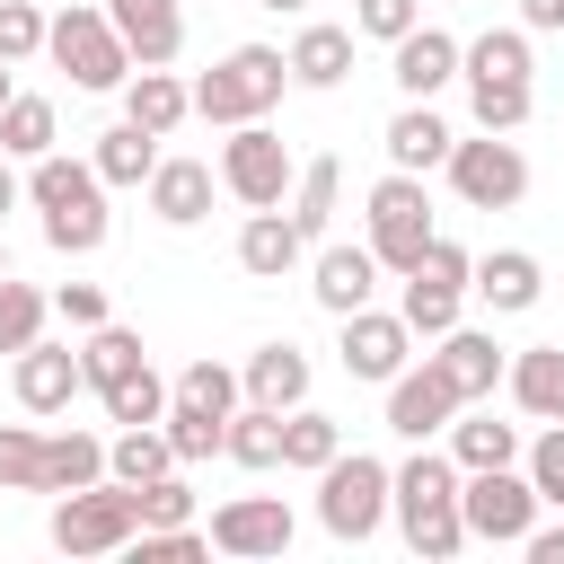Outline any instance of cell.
I'll return each instance as SVG.
<instances>
[{
  "instance_id": "21",
  "label": "cell",
  "mask_w": 564,
  "mask_h": 564,
  "mask_svg": "<svg viewBox=\"0 0 564 564\" xmlns=\"http://www.w3.org/2000/svg\"><path fill=\"white\" fill-rule=\"evenodd\" d=\"M502 388L529 423H564V344H520L502 361Z\"/></svg>"
},
{
  "instance_id": "40",
  "label": "cell",
  "mask_w": 564,
  "mask_h": 564,
  "mask_svg": "<svg viewBox=\"0 0 564 564\" xmlns=\"http://www.w3.org/2000/svg\"><path fill=\"white\" fill-rule=\"evenodd\" d=\"M44 317H53V300H44L35 282H18V273H0V352H9V361L44 335Z\"/></svg>"
},
{
  "instance_id": "17",
  "label": "cell",
  "mask_w": 564,
  "mask_h": 564,
  "mask_svg": "<svg viewBox=\"0 0 564 564\" xmlns=\"http://www.w3.org/2000/svg\"><path fill=\"white\" fill-rule=\"evenodd\" d=\"M467 291H476L494 317H520V308H538V300H546V264H538L529 247H494V256H476V264H467Z\"/></svg>"
},
{
  "instance_id": "36",
  "label": "cell",
  "mask_w": 564,
  "mask_h": 564,
  "mask_svg": "<svg viewBox=\"0 0 564 564\" xmlns=\"http://www.w3.org/2000/svg\"><path fill=\"white\" fill-rule=\"evenodd\" d=\"M344 449V432H335V414H317V405H291L282 414V467H300V476H317L326 458Z\"/></svg>"
},
{
  "instance_id": "35",
  "label": "cell",
  "mask_w": 564,
  "mask_h": 564,
  "mask_svg": "<svg viewBox=\"0 0 564 564\" xmlns=\"http://www.w3.org/2000/svg\"><path fill=\"white\" fill-rule=\"evenodd\" d=\"M53 132H62L53 97H26V88H9V106H0V159H44V150H53Z\"/></svg>"
},
{
  "instance_id": "15",
  "label": "cell",
  "mask_w": 564,
  "mask_h": 564,
  "mask_svg": "<svg viewBox=\"0 0 564 564\" xmlns=\"http://www.w3.org/2000/svg\"><path fill=\"white\" fill-rule=\"evenodd\" d=\"M97 9L115 18L132 70H167V62L185 53V9H176V0H97Z\"/></svg>"
},
{
  "instance_id": "4",
  "label": "cell",
  "mask_w": 564,
  "mask_h": 564,
  "mask_svg": "<svg viewBox=\"0 0 564 564\" xmlns=\"http://www.w3.org/2000/svg\"><path fill=\"white\" fill-rule=\"evenodd\" d=\"M361 247L379 256V273H405L441 229H432V194H423V176H405V167H388L379 185H370V203H361Z\"/></svg>"
},
{
  "instance_id": "39",
  "label": "cell",
  "mask_w": 564,
  "mask_h": 564,
  "mask_svg": "<svg viewBox=\"0 0 564 564\" xmlns=\"http://www.w3.org/2000/svg\"><path fill=\"white\" fill-rule=\"evenodd\" d=\"M97 405H106V423H159V414H167V379L141 361V370L106 379V388H97Z\"/></svg>"
},
{
  "instance_id": "14",
  "label": "cell",
  "mask_w": 564,
  "mask_h": 564,
  "mask_svg": "<svg viewBox=\"0 0 564 564\" xmlns=\"http://www.w3.org/2000/svg\"><path fill=\"white\" fill-rule=\"evenodd\" d=\"M203 538H212L220 555H282V546H291V502H282V494H238V502L212 511Z\"/></svg>"
},
{
  "instance_id": "44",
  "label": "cell",
  "mask_w": 564,
  "mask_h": 564,
  "mask_svg": "<svg viewBox=\"0 0 564 564\" xmlns=\"http://www.w3.org/2000/svg\"><path fill=\"white\" fill-rule=\"evenodd\" d=\"M159 432H167V449H176V467H194V458H212V449H220V414H203V405H176V397H167V414H159Z\"/></svg>"
},
{
  "instance_id": "16",
  "label": "cell",
  "mask_w": 564,
  "mask_h": 564,
  "mask_svg": "<svg viewBox=\"0 0 564 564\" xmlns=\"http://www.w3.org/2000/svg\"><path fill=\"white\" fill-rule=\"evenodd\" d=\"M388 79H397L405 97H441V88L458 79V35H449V26H423V18H414V26H405V35L388 44Z\"/></svg>"
},
{
  "instance_id": "47",
  "label": "cell",
  "mask_w": 564,
  "mask_h": 564,
  "mask_svg": "<svg viewBox=\"0 0 564 564\" xmlns=\"http://www.w3.org/2000/svg\"><path fill=\"white\" fill-rule=\"evenodd\" d=\"M53 317H62L70 335H88V326H106L115 308H106V291H97V282H62V291H53Z\"/></svg>"
},
{
  "instance_id": "38",
  "label": "cell",
  "mask_w": 564,
  "mask_h": 564,
  "mask_svg": "<svg viewBox=\"0 0 564 564\" xmlns=\"http://www.w3.org/2000/svg\"><path fill=\"white\" fill-rule=\"evenodd\" d=\"M141 361H150V352H141V335H132V326H115V317L79 335V370H88V388H106V379H123V370H141Z\"/></svg>"
},
{
  "instance_id": "53",
  "label": "cell",
  "mask_w": 564,
  "mask_h": 564,
  "mask_svg": "<svg viewBox=\"0 0 564 564\" xmlns=\"http://www.w3.org/2000/svg\"><path fill=\"white\" fill-rule=\"evenodd\" d=\"M0 106H9V62H0Z\"/></svg>"
},
{
  "instance_id": "43",
  "label": "cell",
  "mask_w": 564,
  "mask_h": 564,
  "mask_svg": "<svg viewBox=\"0 0 564 564\" xmlns=\"http://www.w3.org/2000/svg\"><path fill=\"white\" fill-rule=\"evenodd\" d=\"M520 476L538 485L546 511H564V423H538V441H520Z\"/></svg>"
},
{
  "instance_id": "5",
  "label": "cell",
  "mask_w": 564,
  "mask_h": 564,
  "mask_svg": "<svg viewBox=\"0 0 564 564\" xmlns=\"http://www.w3.org/2000/svg\"><path fill=\"white\" fill-rule=\"evenodd\" d=\"M317 520H326V538H344V546L379 538V520H388V458L335 449V458L317 467Z\"/></svg>"
},
{
  "instance_id": "23",
  "label": "cell",
  "mask_w": 564,
  "mask_h": 564,
  "mask_svg": "<svg viewBox=\"0 0 564 564\" xmlns=\"http://www.w3.org/2000/svg\"><path fill=\"white\" fill-rule=\"evenodd\" d=\"M212 185H220V167H212V159H159L141 194H150V212H159L167 229H194V220L212 212Z\"/></svg>"
},
{
  "instance_id": "12",
  "label": "cell",
  "mask_w": 564,
  "mask_h": 564,
  "mask_svg": "<svg viewBox=\"0 0 564 564\" xmlns=\"http://www.w3.org/2000/svg\"><path fill=\"white\" fill-rule=\"evenodd\" d=\"M344 326V379H370V388H388L405 361H414V326L397 317V308H352V317H335Z\"/></svg>"
},
{
  "instance_id": "19",
  "label": "cell",
  "mask_w": 564,
  "mask_h": 564,
  "mask_svg": "<svg viewBox=\"0 0 564 564\" xmlns=\"http://www.w3.org/2000/svg\"><path fill=\"white\" fill-rule=\"evenodd\" d=\"M432 361L449 370V388H458V405H485L494 388H502V344L485 335V326H449V335H432Z\"/></svg>"
},
{
  "instance_id": "22",
  "label": "cell",
  "mask_w": 564,
  "mask_h": 564,
  "mask_svg": "<svg viewBox=\"0 0 564 564\" xmlns=\"http://www.w3.org/2000/svg\"><path fill=\"white\" fill-rule=\"evenodd\" d=\"M379 141H388V167H405V176H432V167L449 159V141H458V132L432 115V97H405V106L388 115V132H379Z\"/></svg>"
},
{
  "instance_id": "46",
  "label": "cell",
  "mask_w": 564,
  "mask_h": 564,
  "mask_svg": "<svg viewBox=\"0 0 564 564\" xmlns=\"http://www.w3.org/2000/svg\"><path fill=\"white\" fill-rule=\"evenodd\" d=\"M203 546H212V538H203L194 520H185V529H132V555H141V564H185V555H203Z\"/></svg>"
},
{
  "instance_id": "52",
  "label": "cell",
  "mask_w": 564,
  "mask_h": 564,
  "mask_svg": "<svg viewBox=\"0 0 564 564\" xmlns=\"http://www.w3.org/2000/svg\"><path fill=\"white\" fill-rule=\"evenodd\" d=\"M256 9H273V18H300V9H308V0H256Z\"/></svg>"
},
{
  "instance_id": "6",
  "label": "cell",
  "mask_w": 564,
  "mask_h": 564,
  "mask_svg": "<svg viewBox=\"0 0 564 564\" xmlns=\"http://www.w3.org/2000/svg\"><path fill=\"white\" fill-rule=\"evenodd\" d=\"M467 264H476V256H467L458 238H432V247L397 273V282H405V291H397V317L414 326V344H432V335L458 326V308H467Z\"/></svg>"
},
{
  "instance_id": "27",
  "label": "cell",
  "mask_w": 564,
  "mask_h": 564,
  "mask_svg": "<svg viewBox=\"0 0 564 564\" xmlns=\"http://www.w3.org/2000/svg\"><path fill=\"white\" fill-rule=\"evenodd\" d=\"M282 212H291V229L317 247L326 229H335V212H344V167L335 159H308L300 176H291V194H282Z\"/></svg>"
},
{
  "instance_id": "54",
  "label": "cell",
  "mask_w": 564,
  "mask_h": 564,
  "mask_svg": "<svg viewBox=\"0 0 564 564\" xmlns=\"http://www.w3.org/2000/svg\"><path fill=\"white\" fill-rule=\"evenodd\" d=\"M0 273H9V247H0Z\"/></svg>"
},
{
  "instance_id": "9",
  "label": "cell",
  "mask_w": 564,
  "mask_h": 564,
  "mask_svg": "<svg viewBox=\"0 0 564 564\" xmlns=\"http://www.w3.org/2000/svg\"><path fill=\"white\" fill-rule=\"evenodd\" d=\"M132 529H141V502H132V485H115V476H97V485H79V494L53 502V546H62V555H123Z\"/></svg>"
},
{
  "instance_id": "37",
  "label": "cell",
  "mask_w": 564,
  "mask_h": 564,
  "mask_svg": "<svg viewBox=\"0 0 564 564\" xmlns=\"http://www.w3.org/2000/svg\"><path fill=\"white\" fill-rule=\"evenodd\" d=\"M529 106H538L529 79H467V115H476V132H520Z\"/></svg>"
},
{
  "instance_id": "45",
  "label": "cell",
  "mask_w": 564,
  "mask_h": 564,
  "mask_svg": "<svg viewBox=\"0 0 564 564\" xmlns=\"http://www.w3.org/2000/svg\"><path fill=\"white\" fill-rule=\"evenodd\" d=\"M44 53V9L35 0H0V62L18 70V62H35Z\"/></svg>"
},
{
  "instance_id": "2",
  "label": "cell",
  "mask_w": 564,
  "mask_h": 564,
  "mask_svg": "<svg viewBox=\"0 0 564 564\" xmlns=\"http://www.w3.org/2000/svg\"><path fill=\"white\" fill-rule=\"evenodd\" d=\"M26 203L44 212V247H53V256H97L106 229H115L97 167H88V159H62V150L26 159Z\"/></svg>"
},
{
  "instance_id": "20",
  "label": "cell",
  "mask_w": 564,
  "mask_h": 564,
  "mask_svg": "<svg viewBox=\"0 0 564 564\" xmlns=\"http://www.w3.org/2000/svg\"><path fill=\"white\" fill-rule=\"evenodd\" d=\"M308 291H317L326 317H352V308H370V291H379V256H370V247H326V238H317Z\"/></svg>"
},
{
  "instance_id": "26",
  "label": "cell",
  "mask_w": 564,
  "mask_h": 564,
  "mask_svg": "<svg viewBox=\"0 0 564 564\" xmlns=\"http://www.w3.org/2000/svg\"><path fill=\"white\" fill-rule=\"evenodd\" d=\"M185 115H194V88H185L176 70H132V79H123V123H141V132L167 141Z\"/></svg>"
},
{
  "instance_id": "13",
  "label": "cell",
  "mask_w": 564,
  "mask_h": 564,
  "mask_svg": "<svg viewBox=\"0 0 564 564\" xmlns=\"http://www.w3.org/2000/svg\"><path fill=\"white\" fill-rule=\"evenodd\" d=\"M449 414H458V388H449V370L432 352L388 379V432L397 441H432V432H449Z\"/></svg>"
},
{
  "instance_id": "32",
  "label": "cell",
  "mask_w": 564,
  "mask_h": 564,
  "mask_svg": "<svg viewBox=\"0 0 564 564\" xmlns=\"http://www.w3.org/2000/svg\"><path fill=\"white\" fill-rule=\"evenodd\" d=\"M220 458H238V467H282V414L238 397V414L220 423Z\"/></svg>"
},
{
  "instance_id": "24",
  "label": "cell",
  "mask_w": 564,
  "mask_h": 564,
  "mask_svg": "<svg viewBox=\"0 0 564 564\" xmlns=\"http://www.w3.org/2000/svg\"><path fill=\"white\" fill-rule=\"evenodd\" d=\"M238 397H247V405H273V414L308 405V352H300V344H256L247 370H238Z\"/></svg>"
},
{
  "instance_id": "29",
  "label": "cell",
  "mask_w": 564,
  "mask_h": 564,
  "mask_svg": "<svg viewBox=\"0 0 564 564\" xmlns=\"http://www.w3.org/2000/svg\"><path fill=\"white\" fill-rule=\"evenodd\" d=\"M88 167H97V185H106V194H115V185H150V167H159V132L115 123V132H97Z\"/></svg>"
},
{
  "instance_id": "51",
  "label": "cell",
  "mask_w": 564,
  "mask_h": 564,
  "mask_svg": "<svg viewBox=\"0 0 564 564\" xmlns=\"http://www.w3.org/2000/svg\"><path fill=\"white\" fill-rule=\"evenodd\" d=\"M18 194H26V185H18V176H9V159H0V220L18 212Z\"/></svg>"
},
{
  "instance_id": "7",
  "label": "cell",
  "mask_w": 564,
  "mask_h": 564,
  "mask_svg": "<svg viewBox=\"0 0 564 564\" xmlns=\"http://www.w3.org/2000/svg\"><path fill=\"white\" fill-rule=\"evenodd\" d=\"M538 485L520 476V458L511 467H458V520H467V538H485V546H520L529 529H538Z\"/></svg>"
},
{
  "instance_id": "41",
  "label": "cell",
  "mask_w": 564,
  "mask_h": 564,
  "mask_svg": "<svg viewBox=\"0 0 564 564\" xmlns=\"http://www.w3.org/2000/svg\"><path fill=\"white\" fill-rule=\"evenodd\" d=\"M167 397H176V405H203V414L229 423V414H238V370H220V361H185Z\"/></svg>"
},
{
  "instance_id": "18",
  "label": "cell",
  "mask_w": 564,
  "mask_h": 564,
  "mask_svg": "<svg viewBox=\"0 0 564 564\" xmlns=\"http://www.w3.org/2000/svg\"><path fill=\"white\" fill-rule=\"evenodd\" d=\"M88 388V370H79V344H26L18 352V405L26 414H70V397Z\"/></svg>"
},
{
  "instance_id": "3",
  "label": "cell",
  "mask_w": 564,
  "mask_h": 564,
  "mask_svg": "<svg viewBox=\"0 0 564 564\" xmlns=\"http://www.w3.org/2000/svg\"><path fill=\"white\" fill-rule=\"evenodd\" d=\"M282 88H291V62L273 53V44H229L203 79H194V115L203 123H256V115H273L282 106Z\"/></svg>"
},
{
  "instance_id": "25",
  "label": "cell",
  "mask_w": 564,
  "mask_h": 564,
  "mask_svg": "<svg viewBox=\"0 0 564 564\" xmlns=\"http://www.w3.org/2000/svg\"><path fill=\"white\" fill-rule=\"evenodd\" d=\"M300 256H308V238L291 229V212H282V203L247 212V229H238V264H247L256 282H282V273H291Z\"/></svg>"
},
{
  "instance_id": "11",
  "label": "cell",
  "mask_w": 564,
  "mask_h": 564,
  "mask_svg": "<svg viewBox=\"0 0 564 564\" xmlns=\"http://www.w3.org/2000/svg\"><path fill=\"white\" fill-rule=\"evenodd\" d=\"M449 194L467 203V212H511L520 194H529V159H520V141L511 132H476V141H449Z\"/></svg>"
},
{
  "instance_id": "48",
  "label": "cell",
  "mask_w": 564,
  "mask_h": 564,
  "mask_svg": "<svg viewBox=\"0 0 564 564\" xmlns=\"http://www.w3.org/2000/svg\"><path fill=\"white\" fill-rule=\"evenodd\" d=\"M414 18H423L414 0H352V35H379V44H397Z\"/></svg>"
},
{
  "instance_id": "33",
  "label": "cell",
  "mask_w": 564,
  "mask_h": 564,
  "mask_svg": "<svg viewBox=\"0 0 564 564\" xmlns=\"http://www.w3.org/2000/svg\"><path fill=\"white\" fill-rule=\"evenodd\" d=\"M106 476V441L97 432H44V494H79Z\"/></svg>"
},
{
  "instance_id": "1",
  "label": "cell",
  "mask_w": 564,
  "mask_h": 564,
  "mask_svg": "<svg viewBox=\"0 0 564 564\" xmlns=\"http://www.w3.org/2000/svg\"><path fill=\"white\" fill-rule=\"evenodd\" d=\"M388 511L405 529V546L423 564H449L467 546V520H458V458L449 449H414L405 467H388Z\"/></svg>"
},
{
  "instance_id": "30",
  "label": "cell",
  "mask_w": 564,
  "mask_h": 564,
  "mask_svg": "<svg viewBox=\"0 0 564 564\" xmlns=\"http://www.w3.org/2000/svg\"><path fill=\"white\" fill-rule=\"evenodd\" d=\"M449 458L458 467H511L520 458V423H502V414H449Z\"/></svg>"
},
{
  "instance_id": "50",
  "label": "cell",
  "mask_w": 564,
  "mask_h": 564,
  "mask_svg": "<svg viewBox=\"0 0 564 564\" xmlns=\"http://www.w3.org/2000/svg\"><path fill=\"white\" fill-rule=\"evenodd\" d=\"M520 546H529V564H564V529H529Z\"/></svg>"
},
{
  "instance_id": "42",
  "label": "cell",
  "mask_w": 564,
  "mask_h": 564,
  "mask_svg": "<svg viewBox=\"0 0 564 564\" xmlns=\"http://www.w3.org/2000/svg\"><path fill=\"white\" fill-rule=\"evenodd\" d=\"M0 494H44V432L0 423Z\"/></svg>"
},
{
  "instance_id": "10",
  "label": "cell",
  "mask_w": 564,
  "mask_h": 564,
  "mask_svg": "<svg viewBox=\"0 0 564 564\" xmlns=\"http://www.w3.org/2000/svg\"><path fill=\"white\" fill-rule=\"evenodd\" d=\"M291 176H300V159H291V141L264 115L256 123H229V141H220V194H238L247 212H264V203L291 194Z\"/></svg>"
},
{
  "instance_id": "49",
  "label": "cell",
  "mask_w": 564,
  "mask_h": 564,
  "mask_svg": "<svg viewBox=\"0 0 564 564\" xmlns=\"http://www.w3.org/2000/svg\"><path fill=\"white\" fill-rule=\"evenodd\" d=\"M520 26H529V35H555V26H564V0H520Z\"/></svg>"
},
{
  "instance_id": "28",
  "label": "cell",
  "mask_w": 564,
  "mask_h": 564,
  "mask_svg": "<svg viewBox=\"0 0 564 564\" xmlns=\"http://www.w3.org/2000/svg\"><path fill=\"white\" fill-rule=\"evenodd\" d=\"M282 62H291L300 88H344L352 79V26H300Z\"/></svg>"
},
{
  "instance_id": "31",
  "label": "cell",
  "mask_w": 564,
  "mask_h": 564,
  "mask_svg": "<svg viewBox=\"0 0 564 564\" xmlns=\"http://www.w3.org/2000/svg\"><path fill=\"white\" fill-rule=\"evenodd\" d=\"M529 26H485L476 44H458V79H529Z\"/></svg>"
},
{
  "instance_id": "34",
  "label": "cell",
  "mask_w": 564,
  "mask_h": 564,
  "mask_svg": "<svg viewBox=\"0 0 564 564\" xmlns=\"http://www.w3.org/2000/svg\"><path fill=\"white\" fill-rule=\"evenodd\" d=\"M167 467H176V449H167L159 423H123V432L106 441V476H115V485H150V476H167Z\"/></svg>"
},
{
  "instance_id": "8",
  "label": "cell",
  "mask_w": 564,
  "mask_h": 564,
  "mask_svg": "<svg viewBox=\"0 0 564 564\" xmlns=\"http://www.w3.org/2000/svg\"><path fill=\"white\" fill-rule=\"evenodd\" d=\"M44 53H53V62L70 70V88H88V97H106V88L132 79V53H123V35H115L106 9H62V18H44Z\"/></svg>"
}]
</instances>
